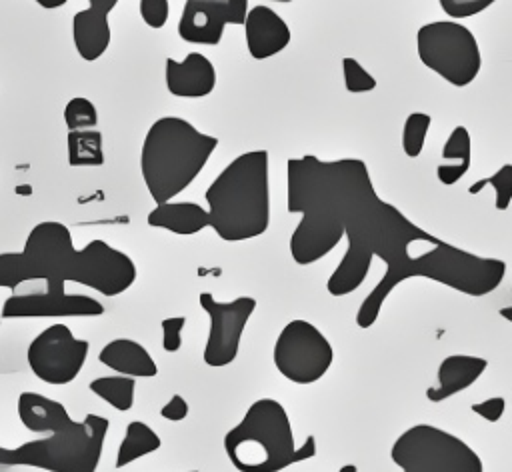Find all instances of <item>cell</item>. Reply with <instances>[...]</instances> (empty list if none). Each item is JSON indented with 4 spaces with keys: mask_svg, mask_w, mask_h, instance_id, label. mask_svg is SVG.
<instances>
[{
    "mask_svg": "<svg viewBox=\"0 0 512 472\" xmlns=\"http://www.w3.org/2000/svg\"><path fill=\"white\" fill-rule=\"evenodd\" d=\"M344 238V256L326 282L330 296L340 298L358 290L374 258H380L386 266L384 276L356 310L354 320L362 330L376 324L392 290L410 278L434 280L478 298L494 292L506 276L504 260L474 254L430 234L394 204L382 200L376 188L358 204Z\"/></svg>",
    "mask_w": 512,
    "mask_h": 472,
    "instance_id": "obj_1",
    "label": "cell"
},
{
    "mask_svg": "<svg viewBox=\"0 0 512 472\" xmlns=\"http://www.w3.org/2000/svg\"><path fill=\"white\" fill-rule=\"evenodd\" d=\"M374 188L360 158L320 160L314 154L286 162V208L300 220L288 250L296 264L310 266L328 256L344 238L362 198Z\"/></svg>",
    "mask_w": 512,
    "mask_h": 472,
    "instance_id": "obj_2",
    "label": "cell"
},
{
    "mask_svg": "<svg viewBox=\"0 0 512 472\" xmlns=\"http://www.w3.org/2000/svg\"><path fill=\"white\" fill-rule=\"evenodd\" d=\"M210 228L224 242L262 236L270 226V154L248 150L228 162L204 192Z\"/></svg>",
    "mask_w": 512,
    "mask_h": 472,
    "instance_id": "obj_3",
    "label": "cell"
},
{
    "mask_svg": "<svg viewBox=\"0 0 512 472\" xmlns=\"http://www.w3.org/2000/svg\"><path fill=\"white\" fill-rule=\"evenodd\" d=\"M216 146V136L200 132L186 118L154 120L140 148V174L154 204L182 194L204 170Z\"/></svg>",
    "mask_w": 512,
    "mask_h": 472,
    "instance_id": "obj_4",
    "label": "cell"
},
{
    "mask_svg": "<svg viewBox=\"0 0 512 472\" xmlns=\"http://www.w3.org/2000/svg\"><path fill=\"white\" fill-rule=\"evenodd\" d=\"M222 444L238 472H282L316 456L314 434L296 446L290 416L274 398L254 400L240 422L224 434Z\"/></svg>",
    "mask_w": 512,
    "mask_h": 472,
    "instance_id": "obj_5",
    "label": "cell"
},
{
    "mask_svg": "<svg viewBox=\"0 0 512 472\" xmlns=\"http://www.w3.org/2000/svg\"><path fill=\"white\" fill-rule=\"evenodd\" d=\"M110 420L88 412L82 420L16 448L0 446V464L48 472H96Z\"/></svg>",
    "mask_w": 512,
    "mask_h": 472,
    "instance_id": "obj_6",
    "label": "cell"
},
{
    "mask_svg": "<svg viewBox=\"0 0 512 472\" xmlns=\"http://www.w3.org/2000/svg\"><path fill=\"white\" fill-rule=\"evenodd\" d=\"M78 248L70 228L58 220L32 226L20 252H0V288L22 282H72Z\"/></svg>",
    "mask_w": 512,
    "mask_h": 472,
    "instance_id": "obj_7",
    "label": "cell"
},
{
    "mask_svg": "<svg viewBox=\"0 0 512 472\" xmlns=\"http://www.w3.org/2000/svg\"><path fill=\"white\" fill-rule=\"evenodd\" d=\"M390 460L400 472H484L480 454L466 440L426 422L392 442Z\"/></svg>",
    "mask_w": 512,
    "mask_h": 472,
    "instance_id": "obj_8",
    "label": "cell"
},
{
    "mask_svg": "<svg viewBox=\"0 0 512 472\" xmlns=\"http://www.w3.org/2000/svg\"><path fill=\"white\" fill-rule=\"evenodd\" d=\"M420 62L456 88L476 80L482 68V52L474 32L460 20L426 22L416 32Z\"/></svg>",
    "mask_w": 512,
    "mask_h": 472,
    "instance_id": "obj_9",
    "label": "cell"
},
{
    "mask_svg": "<svg viewBox=\"0 0 512 472\" xmlns=\"http://www.w3.org/2000/svg\"><path fill=\"white\" fill-rule=\"evenodd\" d=\"M272 362L276 370L298 386L318 382L334 362V348L324 332L304 318L282 326L274 340Z\"/></svg>",
    "mask_w": 512,
    "mask_h": 472,
    "instance_id": "obj_10",
    "label": "cell"
},
{
    "mask_svg": "<svg viewBox=\"0 0 512 472\" xmlns=\"http://www.w3.org/2000/svg\"><path fill=\"white\" fill-rule=\"evenodd\" d=\"M88 350V340L76 338L66 324L54 322L30 340L26 362L38 380L66 386L82 372Z\"/></svg>",
    "mask_w": 512,
    "mask_h": 472,
    "instance_id": "obj_11",
    "label": "cell"
},
{
    "mask_svg": "<svg viewBox=\"0 0 512 472\" xmlns=\"http://www.w3.org/2000/svg\"><path fill=\"white\" fill-rule=\"evenodd\" d=\"M198 302L210 322L202 358L210 368H224L238 356L244 328L256 310V298L238 296L224 302L216 300L212 292H202Z\"/></svg>",
    "mask_w": 512,
    "mask_h": 472,
    "instance_id": "obj_12",
    "label": "cell"
},
{
    "mask_svg": "<svg viewBox=\"0 0 512 472\" xmlns=\"http://www.w3.org/2000/svg\"><path fill=\"white\" fill-rule=\"evenodd\" d=\"M134 260L104 240H90L78 248L72 282L102 296H120L136 282Z\"/></svg>",
    "mask_w": 512,
    "mask_h": 472,
    "instance_id": "obj_13",
    "label": "cell"
},
{
    "mask_svg": "<svg viewBox=\"0 0 512 472\" xmlns=\"http://www.w3.org/2000/svg\"><path fill=\"white\" fill-rule=\"evenodd\" d=\"M104 304L88 294H68L66 282H44L40 292L12 294L4 300L0 316L18 318H96Z\"/></svg>",
    "mask_w": 512,
    "mask_h": 472,
    "instance_id": "obj_14",
    "label": "cell"
},
{
    "mask_svg": "<svg viewBox=\"0 0 512 472\" xmlns=\"http://www.w3.org/2000/svg\"><path fill=\"white\" fill-rule=\"evenodd\" d=\"M248 10V0H186L176 30L188 44L218 46L224 28L242 26Z\"/></svg>",
    "mask_w": 512,
    "mask_h": 472,
    "instance_id": "obj_15",
    "label": "cell"
},
{
    "mask_svg": "<svg viewBox=\"0 0 512 472\" xmlns=\"http://www.w3.org/2000/svg\"><path fill=\"white\" fill-rule=\"evenodd\" d=\"M242 26L248 54L254 60H268L280 54L292 40L288 22L266 4L252 6Z\"/></svg>",
    "mask_w": 512,
    "mask_h": 472,
    "instance_id": "obj_16",
    "label": "cell"
},
{
    "mask_svg": "<svg viewBox=\"0 0 512 472\" xmlns=\"http://www.w3.org/2000/svg\"><path fill=\"white\" fill-rule=\"evenodd\" d=\"M164 84L174 98H206L216 88V68L202 52H188L182 60L166 58Z\"/></svg>",
    "mask_w": 512,
    "mask_h": 472,
    "instance_id": "obj_17",
    "label": "cell"
},
{
    "mask_svg": "<svg viewBox=\"0 0 512 472\" xmlns=\"http://www.w3.org/2000/svg\"><path fill=\"white\" fill-rule=\"evenodd\" d=\"M488 368V360L472 354H450L436 370V384L426 388V398L440 404L470 388Z\"/></svg>",
    "mask_w": 512,
    "mask_h": 472,
    "instance_id": "obj_18",
    "label": "cell"
},
{
    "mask_svg": "<svg viewBox=\"0 0 512 472\" xmlns=\"http://www.w3.org/2000/svg\"><path fill=\"white\" fill-rule=\"evenodd\" d=\"M148 226L168 230L176 236H194L204 228H210L208 210L192 200H170L156 204L148 216Z\"/></svg>",
    "mask_w": 512,
    "mask_h": 472,
    "instance_id": "obj_19",
    "label": "cell"
},
{
    "mask_svg": "<svg viewBox=\"0 0 512 472\" xmlns=\"http://www.w3.org/2000/svg\"><path fill=\"white\" fill-rule=\"evenodd\" d=\"M98 362L122 376L154 378L158 374L152 354L132 338H114L106 342L98 352Z\"/></svg>",
    "mask_w": 512,
    "mask_h": 472,
    "instance_id": "obj_20",
    "label": "cell"
},
{
    "mask_svg": "<svg viewBox=\"0 0 512 472\" xmlns=\"http://www.w3.org/2000/svg\"><path fill=\"white\" fill-rule=\"evenodd\" d=\"M108 16L90 6L72 16V42L82 60L94 62L108 50L112 40Z\"/></svg>",
    "mask_w": 512,
    "mask_h": 472,
    "instance_id": "obj_21",
    "label": "cell"
},
{
    "mask_svg": "<svg viewBox=\"0 0 512 472\" xmlns=\"http://www.w3.org/2000/svg\"><path fill=\"white\" fill-rule=\"evenodd\" d=\"M16 412L22 426L38 434L56 432L74 420L62 402L32 390L20 392L16 402Z\"/></svg>",
    "mask_w": 512,
    "mask_h": 472,
    "instance_id": "obj_22",
    "label": "cell"
},
{
    "mask_svg": "<svg viewBox=\"0 0 512 472\" xmlns=\"http://www.w3.org/2000/svg\"><path fill=\"white\" fill-rule=\"evenodd\" d=\"M440 164L436 166V178L442 186L458 184L472 164V138L466 126L458 124L450 130L442 144Z\"/></svg>",
    "mask_w": 512,
    "mask_h": 472,
    "instance_id": "obj_23",
    "label": "cell"
},
{
    "mask_svg": "<svg viewBox=\"0 0 512 472\" xmlns=\"http://www.w3.org/2000/svg\"><path fill=\"white\" fill-rule=\"evenodd\" d=\"M162 446V438L154 428H150L142 420H132L126 424V432L120 440L118 452H116V468H124L152 452H156Z\"/></svg>",
    "mask_w": 512,
    "mask_h": 472,
    "instance_id": "obj_24",
    "label": "cell"
},
{
    "mask_svg": "<svg viewBox=\"0 0 512 472\" xmlns=\"http://www.w3.org/2000/svg\"><path fill=\"white\" fill-rule=\"evenodd\" d=\"M66 160L74 168L102 166L104 142L100 130H70L66 136Z\"/></svg>",
    "mask_w": 512,
    "mask_h": 472,
    "instance_id": "obj_25",
    "label": "cell"
},
{
    "mask_svg": "<svg viewBox=\"0 0 512 472\" xmlns=\"http://www.w3.org/2000/svg\"><path fill=\"white\" fill-rule=\"evenodd\" d=\"M90 392L104 400L118 412H128L134 406V392H136V378L112 374V376H98L88 384Z\"/></svg>",
    "mask_w": 512,
    "mask_h": 472,
    "instance_id": "obj_26",
    "label": "cell"
},
{
    "mask_svg": "<svg viewBox=\"0 0 512 472\" xmlns=\"http://www.w3.org/2000/svg\"><path fill=\"white\" fill-rule=\"evenodd\" d=\"M494 190V208L504 212L512 204V164H502L494 174L480 178L468 186V194L476 196L484 188Z\"/></svg>",
    "mask_w": 512,
    "mask_h": 472,
    "instance_id": "obj_27",
    "label": "cell"
},
{
    "mask_svg": "<svg viewBox=\"0 0 512 472\" xmlns=\"http://www.w3.org/2000/svg\"><path fill=\"white\" fill-rule=\"evenodd\" d=\"M432 116L426 112H410L402 126V150L408 158H418L424 150Z\"/></svg>",
    "mask_w": 512,
    "mask_h": 472,
    "instance_id": "obj_28",
    "label": "cell"
},
{
    "mask_svg": "<svg viewBox=\"0 0 512 472\" xmlns=\"http://www.w3.org/2000/svg\"><path fill=\"white\" fill-rule=\"evenodd\" d=\"M64 124L70 130H90L98 124V110L86 96H74L64 106Z\"/></svg>",
    "mask_w": 512,
    "mask_h": 472,
    "instance_id": "obj_29",
    "label": "cell"
},
{
    "mask_svg": "<svg viewBox=\"0 0 512 472\" xmlns=\"http://www.w3.org/2000/svg\"><path fill=\"white\" fill-rule=\"evenodd\" d=\"M342 78H344V88L350 94H366L378 86L376 78L352 56L342 58Z\"/></svg>",
    "mask_w": 512,
    "mask_h": 472,
    "instance_id": "obj_30",
    "label": "cell"
},
{
    "mask_svg": "<svg viewBox=\"0 0 512 472\" xmlns=\"http://www.w3.org/2000/svg\"><path fill=\"white\" fill-rule=\"evenodd\" d=\"M498 0H438L444 14H448L450 20H464L472 18L484 10H488Z\"/></svg>",
    "mask_w": 512,
    "mask_h": 472,
    "instance_id": "obj_31",
    "label": "cell"
},
{
    "mask_svg": "<svg viewBox=\"0 0 512 472\" xmlns=\"http://www.w3.org/2000/svg\"><path fill=\"white\" fill-rule=\"evenodd\" d=\"M138 10H140L142 22L148 28L158 30V28H164V24L168 22L170 2L168 0H140Z\"/></svg>",
    "mask_w": 512,
    "mask_h": 472,
    "instance_id": "obj_32",
    "label": "cell"
},
{
    "mask_svg": "<svg viewBox=\"0 0 512 472\" xmlns=\"http://www.w3.org/2000/svg\"><path fill=\"white\" fill-rule=\"evenodd\" d=\"M186 326L184 316H168L162 318L160 328H162V350L168 354H174L182 348V332Z\"/></svg>",
    "mask_w": 512,
    "mask_h": 472,
    "instance_id": "obj_33",
    "label": "cell"
},
{
    "mask_svg": "<svg viewBox=\"0 0 512 472\" xmlns=\"http://www.w3.org/2000/svg\"><path fill=\"white\" fill-rule=\"evenodd\" d=\"M470 410H472L476 416H480L482 420L494 424V422H498V420L504 416V412H506V398H504V396H490V398H486V400L474 402V404L470 406Z\"/></svg>",
    "mask_w": 512,
    "mask_h": 472,
    "instance_id": "obj_34",
    "label": "cell"
},
{
    "mask_svg": "<svg viewBox=\"0 0 512 472\" xmlns=\"http://www.w3.org/2000/svg\"><path fill=\"white\" fill-rule=\"evenodd\" d=\"M188 412H190V406H188L186 398L180 394H172L170 400L164 402V406L160 408V416L168 422H180L188 416Z\"/></svg>",
    "mask_w": 512,
    "mask_h": 472,
    "instance_id": "obj_35",
    "label": "cell"
},
{
    "mask_svg": "<svg viewBox=\"0 0 512 472\" xmlns=\"http://www.w3.org/2000/svg\"><path fill=\"white\" fill-rule=\"evenodd\" d=\"M118 2H120V0H88V6H90V8H96V10H100V12L110 14V12L116 8Z\"/></svg>",
    "mask_w": 512,
    "mask_h": 472,
    "instance_id": "obj_36",
    "label": "cell"
},
{
    "mask_svg": "<svg viewBox=\"0 0 512 472\" xmlns=\"http://www.w3.org/2000/svg\"><path fill=\"white\" fill-rule=\"evenodd\" d=\"M32 2H36L38 6H42L46 10H56V8H62L68 0H32Z\"/></svg>",
    "mask_w": 512,
    "mask_h": 472,
    "instance_id": "obj_37",
    "label": "cell"
},
{
    "mask_svg": "<svg viewBox=\"0 0 512 472\" xmlns=\"http://www.w3.org/2000/svg\"><path fill=\"white\" fill-rule=\"evenodd\" d=\"M498 316H502L506 322H512V304L498 308Z\"/></svg>",
    "mask_w": 512,
    "mask_h": 472,
    "instance_id": "obj_38",
    "label": "cell"
},
{
    "mask_svg": "<svg viewBox=\"0 0 512 472\" xmlns=\"http://www.w3.org/2000/svg\"><path fill=\"white\" fill-rule=\"evenodd\" d=\"M338 472H358V468L354 464H344V466H340Z\"/></svg>",
    "mask_w": 512,
    "mask_h": 472,
    "instance_id": "obj_39",
    "label": "cell"
},
{
    "mask_svg": "<svg viewBox=\"0 0 512 472\" xmlns=\"http://www.w3.org/2000/svg\"><path fill=\"white\" fill-rule=\"evenodd\" d=\"M270 2H280V4H290L292 0H270Z\"/></svg>",
    "mask_w": 512,
    "mask_h": 472,
    "instance_id": "obj_40",
    "label": "cell"
},
{
    "mask_svg": "<svg viewBox=\"0 0 512 472\" xmlns=\"http://www.w3.org/2000/svg\"><path fill=\"white\" fill-rule=\"evenodd\" d=\"M0 318H2V316H0Z\"/></svg>",
    "mask_w": 512,
    "mask_h": 472,
    "instance_id": "obj_41",
    "label": "cell"
}]
</instances>
